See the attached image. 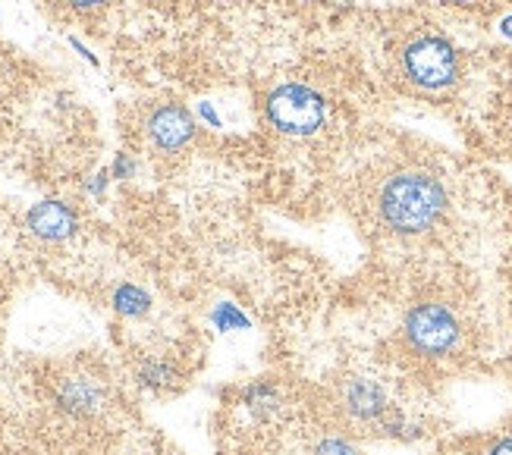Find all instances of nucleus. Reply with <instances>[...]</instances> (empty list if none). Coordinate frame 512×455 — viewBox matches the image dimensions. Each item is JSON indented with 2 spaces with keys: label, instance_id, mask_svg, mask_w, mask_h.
Masks as SVG:
<instances>
[{
  "label": "nucleus",
  "instance_id": "nucleus-1",
  "mask_svg": "<svg viewBox=\"0 0 512 455\" xmlns=\"http://www.w3.org/2000/svg\"><path fill=\"white\" fill-rule=\"evenodd\" d=\"M371 208L377 223L393 236H421L443 220L450 195L440 176L421 167H403L377 182Z\"/></svg>",
  "mask_w": 512,
  "mask_h": 455
},
{
  "label": "nucleus",
  "instance_id": "nucleus-2",
  "mask_svg": "<svg viewBox=\"0 0 512 455\" xmlns=\"http://www.w3.org/2000/svg\"><path fill=\"white\" fill-rule=\"evenodd\" d=\"M403 336L412 352L425 358H443L453 355L462 343V324L450 305L443 302H421L415 305L406 321H403Z\"/></svg>",
  "mask_w": 512,
  "mask_h": 455
},
{
  "label": "nucleus",
  "instance_id": "nucleus-3",
  "mask_svg": "<svg viewBox=\"0 0 512 455\" xmlns=\"http://www.w3.org/2000/svg\"><path fill=\"white\" fill-rule=\"evenodd\" d=\"M267 120H271L274 129L286 132V135H311L324 126V98L318 91H311L308 85L299 82H286L277 85L271 95H267Z\"/></svg>",
  "mask_w": 512,
  "mask_h": 455
},
{
  "label": "nucleus",
  "instance_id": "nucleus-4",
  "mask_svg": "<svg viewBox=\"0 0 512 455\" xmlns=\"http://www.w3.org/2000/svg\"><path fill=\"white\" fill-rule=\"evenodd\" d=\"M403 70L421 88H447L459 76V57L453 44L440 35H421L403 51Z\"/></svg>",
  "mask_w": 512,
  "mask_h": 455
},
{
  "label": "nucleus",
  "instance_id": "nucleus-5",
  "mask_svg": "<svg viewBox=\"0 0 512 455\" xmlns=\"http://www.w3.org/2000/svg\"><path fill=\"white\" fill-rule=\"evenodd\" d=\"M195 132V123L189 117L186 107H176V104H167V107H158L148 117V135L151 142L164 148V151H176L183 148Z\"/></svg>",
  "mask_w": 512,
  "mask_h": 455
},
{
  "label": "nucleus",
  "instance_id": "nucleus-6",
  "mask_svg": "<svg viewBox=\"0 0 512 455\" xmlns=\"http://www.w3.org/2000/svg\"><path fill=\"white\" fill-rule=\"evenodd\" d=\"M343 408L355 418V421H377L387 415V393L381 383L365 380V377H355L346 383L343 390Z\"/></svg>",
  "mask_w": 512,
  "mask_h": 455
},
{
  "label": "nucleus",
  "instance_id": "nucleus-7",
  "mask_svg": "<svg viewBox=\"0 0 512 455\" xmlns=\"http://www.w3.org/2000/svg\"><path fill=\"white\" fill-rule=\"evenodd\" d=\"M29 230L48 242L70 239L76 233V214L60 201H41L29 211Z\"/></svg>",
  "mask_w": 512,
  "mask_h": 455
},
{
  "label": "nucleus",
  "instance_id": "nucleus-8",
  "mask_svg": "<svg viewBox=\"0 0 512 455\" xmlns=\"http://www.w3.org/2000/svg\"><path fill=\"white\" fill-rule=\"evenodd\" d=\"M60 405L70 415H95L101 408V390L92 380H70L60 390Z\"/></svg>",
  "mask_w": 512,
  "mask_h": 455
},
{
  "label": "nucleus",
  "instance_id": "nucleus-9",
  "mask_svg": "<svg viewBox=\"0 0 512 455\" xmlns=\"http://www.w3.org/2000/svg\"><path fill=\"white\" fill-rule=\"evenodd\" d=\"M114 308L126 317H142L148 314L151 308V299H148V292L139 289V286H132V283H123L117 292H114Z\"/></svg>",
  "mask_w": 512,
  "mask_h": 455
},
{
  "label": "nucleus",
  "instance_id": "nucleus-10",
  "mask_svg": "<svg viewBox=\"0 0 512 455\" xmlns=\"http://www.w3.org/2000/svg\"><path fill=\"white\" fill-rule=\"evenodd\" d=\"M214 324H217V330H249V317L242 314L236 305H217L214 308Z\"/></svg>",
  "mask_w": 512,
  "mask_h": 455
},
{
  "label": "nucleus",
  "instance_id": "nucleus-11",
  "mask_svg": "<svg viewBox=\"0 0 512 455\" xmlns=\"http://www.w3.org/2000/svg\"><path fill=\"white\" fill-rule=\"evenodd\" d=\"M315 455H359V449L343 437H327L324 443H318Z\"/></svg>",
  "mask_w": 512,
  "mask_h": 455
},
{
  "label": "nucleus",
  "instance_id": "nucleus-12",
  "mask_svg": "<svg viewBox=\"0 0 512 455\" xmlns=\"http://www.w3.org/2000/svg\"><path fill=\"white\" fill-rule=\"evenodd\" d=\"M170 377H173V371L167 364H145V371H142V380L148 386H164V383H170Z\"/></svg>",
  "mask_w": 512,
  "mask_h": 455
},
{
  "label": "nucleus",
  "instance_id": "nucleus-13",
  "mask_svg": "<svg viewBox=\"0 0 512 455\" xmlns=\"http://www.w3.org/2000/svg\"><path fill=\"white\" fill-rule=\"evenodd\" d=\"M487 455H512V437H500L491 449H487Z\"/></svg>",
  "mask_w": 512,
  "mask_h": 455
},
{
  "label": "nucleus",
  "instance_id": "nucleus-14",
  "mask_svg": "<svg viewBox=\"0 0 512 455\" xmlns=\"http://www.w3.org/2000/svg\"><path fill=\"white\" fill-rule=\"evenodd\" d=\"M132 170H136V167H132L129 157H117V164H114V173H117V179H126Z\"/></svg>",
  "mask_w": 512,
  "mask_h": 455
},
{
  "label": "nucleus",
  "instance_id": "nucleus-15",
  "mask_svg": "<svg viewBox=\"0 0 512 455\" xmlns=\"http://www.w3.org/2000/svg\"><path fill=\"white\" fill-rule=\"evenodd\" d=\"M70 44H73V48H76V51H79V54H82V57H85L88 63H92V66H98V57H95L92 51H88V48H85V44H82L79 38H70Z\"/></svg>",
  "mask_w": 512,
  "mask_h": 455
},
{
  "label": "nucleus",
  "instance_id": "nucleus-16",
  "mask_svg": "<svg viewBox=\"0 0 512 455\" xmlns=\"http://www.w3.org/2000/svg\"><path fill=\"white\" fill-rule=\"evenodd\" d=\"M73 7H79V10H92V7H101L104 0H70Z\"/></svg>",
  "mask_w": 512,
  "mask_h": 455
},
{
  "label": "nucleus",
  "instance_id": "nucleus-17",
  "mask_svg": "<svg viewBox=\"0 0 512 455\" xmlns=\"http://www.w3.org/2000/svg\"><path fill=\"white\" fill-rule=\"evenodd\" d=\"M202 113H205V120H208V123H214V126H220V120H217V113H214V110H211L208 104H202Z\"/></svg>",
  "mask_w": 512,
  "mask_h": 455
},
{
  "label": "nucleus",
  "instance_id": "nucleus-18",
  "mask_svg": "<svg viewBox=\"0 0 512 455\" xmlns=\"http://www.w3.org/2000/svg\"><path fill=\"white\" fill-rule=\"evenodd\" d=\"M500 29H503V35H506V38H512V16H509V19H503V26H500Z\"/></svg>",
  "mask_w": 512,
  "mask_h": 455
},
{
  "label": "nucleus",
  "instance_id": "nucleus-19",
  "mask_svg": "<svg viewBox=\"0 0 512 455\" xmlns=\"http://www.w3.org/2000/svg\"><path fill=\"white\" fill-rule=\"evenodd\" d=\"M450 4H472V0H450Z\"/></svg>",
  "mask_w": 512,
  "mask_h": 455
}]
</instances>
